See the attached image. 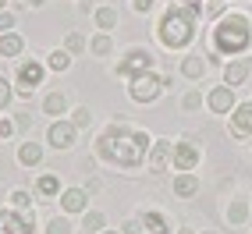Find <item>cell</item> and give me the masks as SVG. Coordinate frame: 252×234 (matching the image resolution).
I'll list each match as a JSON object with an SVG mask.
<instances>
[{"mask_svg": "<svg viewBox=\"0 0 252 234\" xmlns=\"http://www.w3.org/2000/svg\"><path fill=\"white\" fill-rule=\"evenodd\" d=\"M146 153H149V135L131 124H110L103 135L93 142V156L107 160L121 171H135V167L146 163Z\"/></svg>", "mask_w": 252, "mask_h": 234, "instance_id": "cell-1", "label": "cell"}, {"mask_svg": "<svg viewBox=\"0 0 252 234\" xmlns=\"http://www.w3.org/2000/svg\"><path fill=\"white\" fill-rule=\"evenodd\" d=\"M252 46V22L245 14H224L217 18L206 36V60L220 64L224 57H242Z\"/></svg>", "mask_w": 252, "mask_h": 234, "instance_id": "cell-2", "label": "cell"}, {"mask_svg": "<svg viewBox=\"0 0 252 234\" xmlns=\"http://www.w3.org/2000/svg\"><path fill=\"white\" fill-rule=\"evenodd\" d=\"M199 18H203V4L199 0H189V4H174L160 14L157 22V39L163 50H185L192 46L195 39V29H199Z\"/></svg>", "mask_w": 252, "mask_h": 234, "instance_id": "cell-3", "label": "cell"}, {"mask_svg": "<svg viewBox=\"0 0 252 234\" xmlns=\"http://www.w3.org/2000/svg\"><path fill=\"white\" fill-rule=\"evenodd\" d=\"M46 60L39 57H22L14 60V92H18L22 99H29L32 92H36V86H43L46 82Z\"/></svg>", "mask_w": 252, "mask_h": 234, "instance_id": "cell-4", "label": "cell"}, {"mask_svg": "<svg viewBox=\"0 0 252 234\" xmlns=\"http://www.w3.org/2000/svg\"><path fill=\"white\" fill-rule=\"evenodd\" d=\"M131 86H128V96L135 99V103L149 107V103H157V99L163 96V78L157 71H146V75H135V78H128Z\"/></svg>", "mask_w": 252, "mask_h": 234, "instance_id": "cell-5", "label": "cell"}, {"mask_svg": "<svg viewBox=\"0 0 252 234\" xmlns=\"http://www.w3.org/2000/svg\"><path fill=\"white\" fill-rule=\"evenodd\" d=\"M153 68H157V57L149 54L146 46H131L128 54L117 60L114 71L121 75V78H135V75H146V71H153Z\"/></svg>", "mask_w": 252, "mask_h": 234, "instance_id": "cell-6", "label": "cell"}, {"mask_svg": "<svg viewBox=\"0 0 252 234\" xmlns=\"http://www.w3.org/2000/svg\"><path fill=\"white\" fill-rule=\"evenodd\" d=\"M0 234H36V213L0 206Z\"/></svg>", "mask_w": 252, "mask_h": 234, "instance_id": "cell-7", "label": "cell"}, {"mask_svg": "<svg viewBox=\"0 0 252 234\" xmlns=\"http://www.w3.org/2000/svg\"><path fill=\"white\" fill-rule=\"evenodd\" d=\"M199 160H203V153H199V146L192 139H178L174 142V153H171V167H174V171H195Z\"/></svg>", "mask_w": 252, "mask_h": 234, "instance_id": "cell-8", "label": "cell"}, {"mask_svg": "<svg viewBox=\"0 0 252 234\" xmlns=\"http://www.w3.org/2000/svg\"><path fill=\"white\" fill-rule=\"evenodd\" d=\"M46 142L64 153V149H71V146L78 142V128H75L71 121H61V117H57V121L46 128Z\"/></svg>", "mask_w": 252, "mask_h": 234, "instance_id": "cell-9", "label": "cell"}, {"mask_svg": "<svg viewBox=\"0 0 252 234\" xmlns=\"http://www.w3.org/2000/svg\"><path fill=\"white\" fill-rule=\"evenodd\" d=\"M171 153H174V142L171 139H157L149 142V153H146V163L153 174H163L167 167H171Z\"/></svg>", "mask_w": 252, "mask_h": 234, "instance_id": "cell-10", "label": "cell"}, {"mask_svg": "<svg viewBox=\"0 0 252 234\" xmlns=\"http://www.w3.org/2000/svg\"><path fill=\"white\" fill-rule=\"evenodd\" d=\"M231 121H227V131H231V139H249L252 135V103H238V107H234L231 114Z\"/></svg>", "mask_w": 252, "mask_h": 234, "instance_id": "cell-11", "label": "cell"}, {"mask_svg": "<svg viewBox=\"0 0 252 234\" xmlns=\"http://www.w3.org/2000/svg\"><path fill=\"white\" fill-rule=\"evenodd\" d=\"M206 107H210V114H231L238 107V96H234L231 86H217L206 92Z\"/></svg>", "mask_w": 252, "mask_h": 234, "instance_id": "cell-12", "label": "cell"}, {"mask_svg": "<svg viewBox=\"0 0 252 234\" xmlns=\"http://www.w3.org/2000/svg\"><path fill=\"white\" fill-rule=\"evenodd\" d=\"M57 203H61V213H86L89 209V192L86 188H61L57 195Z\"/></svg>", "mask_w": 252, "mask_h": 234, "instance_id": "cell-13", "label": "cell"}, {"mask_svg": "<svg viewBox=\"0 0 252 234\" xmlns=\"http://www.w3.org/2000/svg\"><path fill=\"white\" fill-rule=\"evenodd\" d=\"M249 71H252V64H249V57H231L227 64H224V86H245V78H249Z\"/></svg>", "mask_w": 252, "mask_h": 234, "instance_id": "cell-14", "label": "cell"}, {"mask_svg": "<svg viewBox=\"0 0 252 234\" xmlns=\"http://www.w3.org/2000/svg\"><path fill=\"white\" fill-rule=\"evenodd\" d=\"M206 68H210V60H206V57H195V54L181 57V64H178L181 78H189V82H199V78L206 75Z\"/></svg>", "mask_w": 252, "mask_h": 234, "instance_id": "cell-15", "label": "cell"}, {"mask_svg": "<svg viewBox=\"0 0 252 234\" xmlns=\"http://www.w3.org/2000/svg\"><path fill=\"white\" fill-rule=\"evenodd\" d=\"M22 54H25V39L18 36V32H0V57L22 60Z\"/></svg>", "mask_w": 252, "mask_h": 234, "instance_id": "cell-16", "label": "cell"}, {"mask_svg": "<svg viewBox=\"0 0 252 234\" xmlns=\"http://www.w3.org/2000/svg\"><path fill=\"white\" fill-rule=\"evenodd\" d=\"M142 227H146V234H174L171 231V220H167L160 209H146L142 213Z\"/></svg>", "mask_w": 252, "mask_h": 234, "instance_id": "cell-17", "label": "cell"}, {"mask_svg": "<svg viewBox=\"0 0 252 234\" xmlns=\"http://www.w3.org/2000/svg\"><path fill=\"white\" fill-rule=\"evenodd\" d=\"M32 192L39 195V203H43V199H57L61 195V177L57 174H39L36 185H32Z\"/></svg>", "mask_w": 252, "mask_h": 234, "instance_id": "cell-18", "label": "cell"}, {"mask_svg": "<svg viewBox=\"0 0 252 234\" xmlns=\"http://www.w3.org/2000/svg\"><path fill=\"white\" fill-rule=\"evenodd\" d=\"M174 195L178 199H192L195 192H199V177L192 174V171H178V177H174Z\"/></svg>", "mask_w": 252, "mask_h": 234, "instance_id": "cell-19", "label": "cell"}, {"mask_svg": "<svg viewBox=\"0 0 252 234\" xmlns=\"http://www.w3.org/2000/svg\"><path fill=\"white\" fill-rule=\"evenodd\" d=\"M43 156H46V153H43L39 142H22V146H18V163H22V167H39Z\"/></svg>", "mask_w": 252, "mask_h": 234, "instance_id": "cell-20", "label": "cell"}, {"mask_svg": "<svg viewBox=\"0 0 252 234\" xmlns=\"http://www.w3.org/2000/svg\"><path fill=\"white\" fill-rule=\"evenodd\" d=\"M43 114H50L54 121L64 117V114H68V96H64V92H46L43 96Z\"/></svg>", "mask_w": 252, "mask_h": 234, "instance_id": "cell-21", "label": "cell"}, {"mask_svg": "<svg viewBox=\"0 0 252 234\" xmlns=\"http://www.w3.org/2000/svg\"><path fill=\"white\" fill-rule=\"evenodd\" d=\"M89 54H93V57H110V54H114L110 32H96V36L89 39Z\"/></svg>", "mask_w": 252, "mask_h": 234, "instance_id": "cell-22", "label": "cell"}, {"mask_svg": "<svg viewBox=\"0 0 252 234\" xmlns=\"http://www.w3.org/2000/svg\"><path fill=\"white\" fill-rule=\"evenodd\" d=\"M46 68H50V71H68V68H71V54H68L64 46L50 50V54H46Z\"/></svg>", "mask_w": 252, "mask_h": 234, "instance_id": "cell-23", "label": "cell"}, {"mask_svg": "<svg viewBox=\"0 0 252 234\" xmlns=\"http://www.w3.org/2000/svg\"><path fill=\"white\" fill-rule=\"evenodd\" d=\"M249 213H252V206L245 203V199H234V203L227 206V220H231L234 227H242V224L249 220Z\"/></svg>", "mask_w": 252, "mask_h": 234, "instance_id": "cell-24", "label": "cell"}, {"mask_svg": "<svg viewBox=\"0 0 252 234\" xmlns=\"http://www.w3.org/2000/svg\"><path fill=\"white\" fill-rule=\"evenodd\" d=\"M46 234H75V224H71V216H68V213H61V216H50V220H46Z\"/></svg>", "mask_w": 252, "mask_h": 234, "instance_id": "cell-25", "label": "cell"}, {"mask_svg": "<svg viewBox=\"0 0 252 234\" xmlns=\"http://www.w3.org/2000/svg\"><path fill=\"white\" fill-rule=\"evenodd\" d=\"M82 227L93 231V234H99V231H107V216L99 213V209H86V213H82Z\"/></svg>", "mask_w": 252, "mask_h": 234, "instance_id": "cell-26", "label": "cell"}, {"mask_svg": "<svg viewBox=\"0 0 252 234\" xmlns=\"http://www.w3.org/2000/svg\"><path fill=\"white\" fill-rule=\"evenodd\" d=\"M93 18H96V29H99V32H110V29L117 25V11H114V7H96Z\"/></svg>", "mask_w": 252, "mask_h": 234, "instance_id": "cell-27", "label": "cell"}, {"mask_svg": "<svg viewBox=\"0 0 252 234\" xmlns=\"http://www.w3.org/2000/svg\"><path fill=\"white\" fill-rule=\"evenodd\" d=\"M199 107H206V96L199 92V89H189V92L181 96V110H185V114H195Z\"/></svg>", "mask_w": 252, "mask_h": 234, "instance_id": "cell-28", "label": "cell"}, {"mask_svg": "<svg viewBox=\"0 0 252 234\" xmlns=\"http://www.w3.org/2000/svg\"><path fill=\"white\" fill-rule=\"evenodd\" d=\"M64 50H68L71 57H78L82 50H89V39L82 36V32H68V36H64Z\"/></svg>", "mask_w": 252, "mask_h": 234, "instance_id": "cell-29", "label": "cell"}, {"mask_svg": "<svg viewBox=\"0 0 252 234\" xmlns=\"http://www.w3.org/2000/svg\"><path fill=\"white\" fill-rule=\"evenodd\" d=\"M7 206H11V209H18V213H22V209H32V192L14 188V192L7 195Z\"/></svg>", "mask_w": 252, "mask_h": 234, "instance_id": "cell-30", "label": "cell"}, {"mask_svg": "<svg viewBox=\"0 0 252 234\" xmlns=\"http://www.w3.org/2000/svg\"><path fill=\"white\" fill-rule=\"evenodd\" d=\"M71 124L75 128H89L93 124V110L89 107H71Z\"/></svg>", "mask_w": 252, "mask_h": 234, "instance_id": "cell-31", "label": "cell"}, {"mask_svg": "<svg viewBox=\"0 0 252 234\" xmlns=\"http://www.w3.org/2000/svg\"><path fill=\"white\" fill-rule=\"evenodd\" d=\"M11 96H14V86H11V82H7L4 75H0V114H4V110L11 107Z\"/></svg>", "mask_w": 252, "mask_h": 234, "instance_id": "cell-32", "label": "cell"}, {"mask_svg": "<svg viewBox=\"0 0 252 234\" xmlns=\"http://www.w3.org/2000/svg\"><path fill=\"white\" fill-rule=\"evenodd\" d=\"M14 131H18V121L0 114V139H14Z\"/></svg>", "mask_w": 252, "mask_h": 234, "instance_id": "cell-33", "label": "cell"}, {"mask_svg": "<svg viewBox=\"0 0 252 234\" xmlns=\"http://www.w3.org/2000/svg\"><path fill=\"white\" fill-rule=\"evenodd\" d=\"M18 18H14V11H0V32H14Z\"/></svg>", "mask_w": 252, "mask_h": 234, "instance_id": "cell-34", "label": "cell"}, {"mask_svg": "<svg viewBox=\"0 0 252 234\" xmlns=\"http://www.w3.org/2000/svg\"><path fill=\"white\" fill-rule=\"evenodd\" d=\"M125 234H146V227H142V216H135V220H125Z\"/></svg>", "mask_w": 252, "mask_h": 234, "instance_id": "cell-35", "label": "cell"}, {"mask_svg": "<svg viewBox=\"0 0 252 234\" xmlns=\"http://www.w3.org/2000/svg\"><path fill=\"white\" fill-rule=\"evenodd\" d=\"M99 188H103V181H99V177H89V181H86V192H89V195H99Z\"/></svg>", "mask_w": 252, "mask_h": 234, "instance_id": "cell-36", "label": "cell"}, {"mask_svg": "<svg viewBox=\"0 0 252 234\" xmlns=\"http://www.w3.org/2000/svg\"><path fill=\"white\" fill-rule=\"evenodd\" d=\"M153 4H157V0H135V11H139V14H149V11H153Z\"/></svg>", "mask_w": 252, "mask_h": 234, "instance_id": "cell-37", "label": "cell"}, {"mask_svg": "<svg viewBox=\"0 0 252 234\" xmlns=\"http://www.w3.org/2000/svg\"><path fill=\"white\" fill-rule=\"evenodd\" d=\"M14 121H18V128H29V124H32V117H29V114H18Z\"/></svg>", "mask_w": 252, "mask_h": 234, "instance_id": "cell-38", "label": "cell"}, {"mask_svg": "<svg viewBox=\"0 0 252 234\" xmlns=\"http://www.w3.org/2000/svg\"><path fill=\"white\" fill-rule=\"evenodd\" d=\"M11 4H18V7H32V0H11Z\"/></svg>", "mask_w": 252, "mask_h": 234, "instance_id": "cell-39", "label": "cell"}, {"mask_svg": "<svg viewBox=\"0 0 252 234\" xmlns=\"http://www.w3.org/2000/svg\"><path fill=\"white\" fill-rule=\"evenodd\" d=\"M178 234H195V231H192V227H181V231H178Z\"/></svg>", "mask_w": 252, "mask_h": 234, "instance_id": "cell-40", "label": "cell"}, {"mask_svg": "<svg viewBox=\"0 0 252 234\" xmlns=\"http://www.w3.org/2000/svg\"><path fill=\"white\" fill-rule=\"evenodd\" d=\"M99 234H125V231H110V227H107V231H99Z\"/></svg>", "mask_w": 252, "mask_h": 234, "instance_id": "cell-41", "label": "cell"}, {"mask_svg": "<svg viewBox=\"0 0 252 234\" xmlns=\"http://www.w3.org/2000/svg\"><path fill=\"white\" fill-rule=\"evenodd\" d=\"M39 4H46V0H32V7H39Z\"/></svg>", "mask_w": 252, "mask_h": 234, "instance_id": "cell-42", "label": "cell"}, {"mask_svg": "<svg viewBox=\"0 0 252 234\" xmlns=\"http://www.w3.org/2000/svg\"><path fill=\"white\" fill-rule=\"evenodd\" d=\"M0 11H7V0H0Z\"/></svg>", "mask_w": 252, "mask_h": 234, "instance_id": "cell-43", "label": "cell"}, {"mask_svg": "<svg viewBox=\"0 0 252 234\" xmlns=\"http://www.w3.org/2000/svg\"><path fill=\"white\" fill-rule=\"evenodd\" d=\"M210 4H227V0H210Z\"/></svg>", "mask_w": 252, "mask_h": 234, "instance_id": "cell-44", "label": "cell"}, {"mask_svg": "<svg viewBox=\"0 0 252 234\" xmlns=\"http://www.w3.org/2000/svg\"><path fill=\"white\" fill-rule=\"evenodd\" d=\"M174 4H189V0H174Z\"/></svg>", "mask_w": 252, "mask_h": 234, "instance_id": "cell-45", "label": "cell"}, {"mask_svg": "<svg viewBox=\"0 0 252 234\" xmlns=\"http://www.w3.org/2000/svg\"><path fill=\"white\" fill-rule=\"evenodd\" d=\"M203 234H217V231H203Z\"/></svg>", "mask_w": 252, "mask_h": 234, "instance_id": "cell-46", "label": "cell"}]
</instances>
